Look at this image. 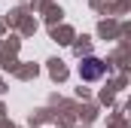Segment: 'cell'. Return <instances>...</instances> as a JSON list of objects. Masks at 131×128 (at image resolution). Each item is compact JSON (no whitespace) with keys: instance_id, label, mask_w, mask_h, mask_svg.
<instances>
[{"instance_id":"1","label":"cell","mask_w":131,"mask_h":128,"mask_svg":"<svg viewBox=\"0 0 131 128\" xmlns=\"http://www.w3.org/2000/svg\"><path fill=\"white\" fill-rule=\"evenodd\" d=\"M101 73H104V64H101L98 58H85L82 67H79V76H82V79H98Z\"/></svg>"}]
</instances>
